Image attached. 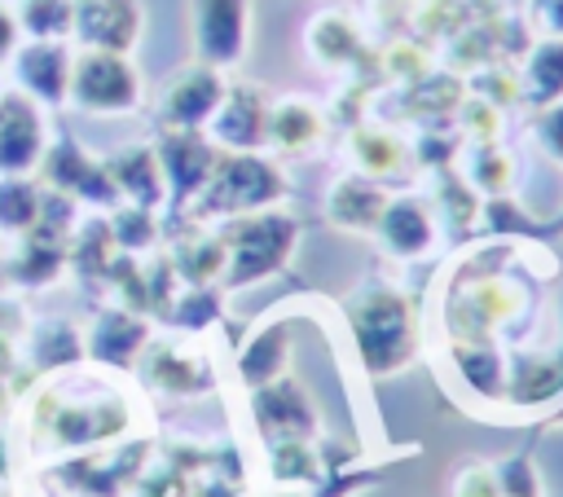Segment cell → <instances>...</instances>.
Returning a JSON list of instances; mask_svg holds the SVG:
<instances>
[{"instance_id":"30bf717a","label":"cell","mask_w":563,"mask_h":497,"mask_svg":"<svg viewBox=\"0 0 563 497\" xmlns=\"http://www.w3.org/2000/svg\"><path fill=\"white\" fill-rule=\"evenodd\" d=\"M13 66H18V79H22V88L31 97H40V101H66V92H70V57H66V48L57 40L26 44L13 57Z\"/></svg>"},{"instance_id":"5bb4252c","label":"cell","mask_w":563,"mask_h":497,"mask_svg":"<svg viewBox=\"0 0 563 497\" xmlns=\"http://www.w3.org/2000/svg\"><path fill=\"white\" fill-rule=\"evenodd\" d=\"M321 136V110L312 101H299V97H286L268 110V141L286 154H299L308 150L312 141Z\"/></svg>"},{"instance_id":"484cf974","label":"cell","mask_w":563,"mask_h":497,"mask_svg":"<svg viewBox=\"0 0 563 497\" xmlns=\"http://www.w3.org/2000/svg\"><path fill=\"white\" fill-rule=\"evenodd\" d=\"M13 44H18V18L0 4V57H9V53H13Z\"/></svg>"},{"instance_id":"4fadbf2b","label":"cell","mask_w":563,"mask_h":497,"mask_svg":"<svg viewBox=\"0 0 563 497\" xmlns=\"http://www.w3.org/2000/svg\"><path fill=\"white\" fill-rule=\"evenodd\" d=\"M106 172H110V185L123 189L136 207H154L163 198V167H158V154L145 145L123 150Z\"/></svg>"},{"instance_id":"ffe728a7","label":"cell","mask_w":563,"mask_h":497,"mask_svg":"<svg viewBox=\"0 0 563 497\" xmlns=\"http://www.w3.org/2000/svg\"><path fill=\"white\" fill-rule=\"evenodd\" d=\"M40 189L31 185V180H18V176H9V180H0V224L4 229H13V233H31L35 229V220H40Z\"/></svg>"},{"instance_id":"44dd1931","label":"cell","mask_w":563,"mask_h":497,"mask_svg":"<svg viewBox=\"0 0 563 497\" xmlns=\"http://www.w3.org/2000/svg\"><path fill=\"white\" fill-rule=\"evenodd\" d=\"M13 18L35 40H62L75 22V0H22V9Z\"/></svg>"},{"instance_id":"ac0fdd59","label":"cell","mask_w":563,"mask_h":497,"mask_svg":"<svg viewBox=\"0 0 563 497\" xmlns=\"http://www.w3.org/2000/svg\"><path fill=\"white\" fill-rule=\"evenodd\" d=\"M352 158H356V167H361L369 180H383V176L400 172L409 154H405V145H400L391 132H383V128H361V132L352 136Z\"/></svg>"},{"instance_id":"e0dca14e","label":"cell","mask_w":563,"mask_h":497,"mask_svg":"<svg viewBox=\"0 0 563 497\" xmlns=\"http://www.w3.org/2000/svg\"><path fill=\"white\" fill-rule=\"evenodd\" d=\"M48 172H53V185H66V189H79L88 198H110L114 185H110V172L106 167H92L75 145H57L48 154Z\"/></svg>"},{"instance_id":"52a82bcc","label":"cell","mask_w":563,"mask_h":497,"mask_svg":"<svg viewBox=\"0 0 563 497\" xmlns=\"http://www.w3.org/2000/svg\"><path fill=\"white\" fill-rule=\"evenodd\" d=\"M70 31L84 40V48L128 53L141 35V4L136 0H75Z\"/></svg>"},{"instance_id":"7402d4cb","label":"cell","mask_w":563,"mask_h":497,"mask_svg":"<svg viewBox=\"0 0 563 497\" xmlns=\"http://www.w3.org/2000/svg\"><path fill=\"white\" fill-rule=\"evenodd\" d=\"M457 497H501V479L488 466H466L457 475Z\"/></svg>"},{"instance_id":"d6986e66","label":"cell","mask_w":563,"mask_h":497,"mask_svg":"<svg viewBox=\"0 0 563 497\" xmlns=\"http://www.w3.org/2000/svg\"><path fill=\"white\" fill-rule=\"evenodd\" d=\"M528 92L537 101H559L563 97V40H545L528 57Z\"/></svg>"},{"instance_id":"9c48e42d","label":"cell","mask_w":563,"mask_h":497,"mask_svg":"<svg viewBox=\"0 0 563 497\" xmlns=\"http://www.w3.org/2000/svg\"><path fill=\"white\" fill-rule=\"evenodd\" d=\"M268 110H273V106L264 101L260 88H251V84L224 88V97H220V106H216V114H211V132H216V141H224L229 150L251 154V150H260V145L268 141Z\"/></svg>"},{"instance_id":"cb8c5ba5","label":"cell","mask_w":563,"mask_h":497,"mask_svg":"<svg viewBox=\"0 0 563 497\" xmlns=\"http://www.w3.org/2000/svg\"><path fill=\"white\" fill-rule=\"evenodd\" d=\"M537 132H541V145L563 163V97H559V101H550V110L541 114Z\"/></svg>"},{"instance_id":"603a6c76","label":"cell","mask_w":563,"mask_h":497,"mask_svg":"<svg viewBox=\"0 0 563 497\" xmlns=\"http://www.w3.org/2000/svg\"><path fill=\"white\" fill-rule=\"evenodd\" d=\"M479 172H471V180L475 185H484V189H501L506 185V172H510V163L501 158V154H493V145H479Z\"/></svg>"},{"instance_id":"d4e9b609","label":"cell","mask_w":563,"mask_h":497,"mask_svg":"<svg viewBox=\"0 0 563 497\" xmlns=\"http://www.w3.org/2000/svg\"><path fill=\"white\" fill-rule=\"evenodd\" d=\"M532 18L550 40H563V0H532Z\"/></svg>"},{"instance_id":"5b68a950","label":"cell","mask_w":563,"mask_h":497,"mask_svg":"<svg viewBox=\"0 0 563 497\" xmlns=\"http://www.w3.org/2000/svg\"><path fill=\"white\" fill-rule=\"evenodd\" d=\"M251 44V0H194V48L207 66H238Z\"/></svg>"},{"instance_id":"3957f363","label":"cell","mask_w":563,"mask_h":497,"mask_svg":"<svg viewBox=\"0 0 563 497\" xmlns=\"http://www.w3.org/2000/svg\"><path fill=\"white\" fill-rule=\"evenodd\" d=\"M79 110L88 114H128L141 106V75L128 62V53L84 48L70 57V92Z\"/></svg>"},{"instance_id":"7a4b0ae2","label":"cell","mask_w":563,"mask_h":497,"mask_svg":"<svg viewBox=\"0 0 563 497\" xmlns=\"http://www.w3.org/2000/svg\"><path fill=\"white\" fill-rule=\"evenodd\" d=\"M224 286L229 290H242L268 273H277L295 242H299V224L282 211H246V216H233V224L224 229Z\"/></svg>"},{"instance_id":"2e32d148","label":"cell","mask_w":563,"mask_h":497,"mask_svg":"<svg viewBox=\"0 0 563 497\" xmlns=\"http://www.w3.org/2000/svg\"><path fill=\"white\" fill-rule=\"evenodd\" d=\"M308 48H312L317 62L343 66V62H352V57L361 53V31H356L352 18H343V13H321V18H312V26H308Z\"/></svg>"},{"instance_id":"ba28073f","label":"cell","mask_w":563,"mask_h":497,"mask_svg":"<svg viewBox=\"0 0 563 497\" xmlns=\"http://www.w3.org/2000/svg\"><path fill=\"white\" fill-rule=\"evenodd\" d=\"M44 158V119L26 92H0V172H31Z\"/></svg>"},{"instance_id":"4316f807","label":"cell","mask_w":563,"mask_h":497,"mask_svg":"<svg viewBox=\"0 0 563 497\" xmlns=\"http://www.w3.org/2000/svg\"><path fill=\"white\" fill-rule=\"evenodd\" d=\"M286 497H299V493H286Z\"/></svg>"},{"instance_id":"7c38bea8","label":"cell","mask_w":563,"mask_h":497,"mask_svg":"<svg viewBox=\"0 0 563 497\" xmlns=\"http://www.w3.org/2000/svg\"><path fill=\"white\" fill-rule=\"evenodd\" d=\"M330 220L343 224V229H356V233H374L383 211H387V194L378 180L369 176H347L330 189Z\"/></svg>"},{"instance_id":"8fae6325","label":"cell","mask_w":563,"mask_h":497,"mask_svg":"<svg viewBox=\"0 0 563 497\" xmlns=\"http://www.w3.org/2000/svg\"><path fill=\"white\" fill-rule=\"evenodd\" d=\"M374 233H378L396 255H405V259L431 251V242H435L431 211H427L418 198H387V211H383V220H378Z\"/></svg>"},{"instance_id":"9a60e30c","label":"cell","mask_w":563,"mask_h":497,"mask_svg":"<svg viewBox=\"0 0 563 497\" xmlns=\"http://www.w3.org/2000/svg\"><path fill=\"white\" fill-rule=\"evenodd\" d=\"M260 418L277 435H286V440L312 435V427H317V413H312V405L303 400L299 387H268V391H260Z\"/></svg>"},{"instance_id":"8992f818","label":"cell","mask_w":563,"mask_h":497,"mask_svg":"<svg viewBox=\"0 0 563 497\" xmlns=\"http://www.w3.org/2000/svg\"><path fill=\"white\" fill-rule=\"evenodd\" d=\"M224 97V84H220V70L198 62V66H185L172 75V84L163 88V123L167 128H180V132H194L198 123H211L216 106Z\"/></svg>"},{"instance_id":"6da1fadb","label":"cell","mask_w":563,"mask_h":497,"mask_svg":"<svg viewBox=\"0 0 563 497\" xmlns=\"http://www.w3.org/2000/svg\"><path fill=\"white\" fill-rule=\"evenodd\" d=\"M352 334H356V347H361V361L369 374H396L400 365H409V356L418 347L413 308L391 286H369L365 295H356Z\"/></svg>"},{"instance_id":"277c9868","label":"cell","mask_w":563,"mask_h":497,"mask_svg":"<svg viewBox=\"0 0 563 497\" xmlns=\"http://www.w3.org/2000/svg\"><path fill=\"white\" fill-rule=\"evenodd\" d=\"M202 189H207V211L246 216L268 207L282 194V176L255 154H229V158H216Z\"/></svg>"}]
</instances>
